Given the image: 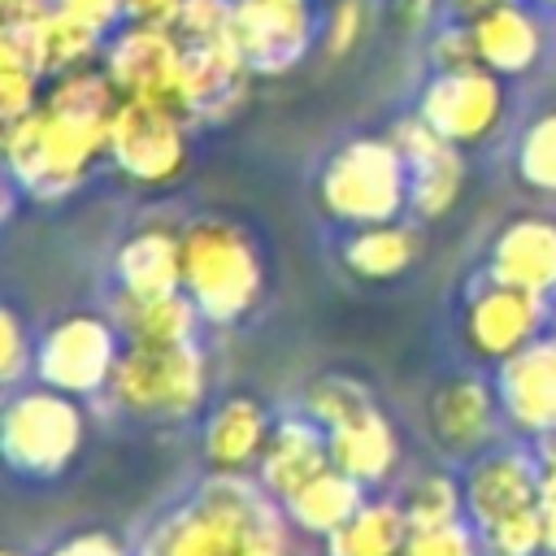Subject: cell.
Here are the masks:
<instances>
[{
    "label": "cell",
    "instance_id": "cell-1",
    "mask_svg": "<svg viewBox=\"0 0 556 556\" xmlns=\"http://www.w3.org/2000/svg\"><path fill=\"white\" fill-rule=\"evenodd\" d=\"M117 100V87L96 65L52 78L30 113L4 122L9 178L30 200H56L74 191L87 169L109 156V126Z\"/></svg>",
    "mask_w": 556,
    "mask_h": 556
},
{
    "label": "cell",
    "instance_id": "cell-2",
    "mask_svg": "<svg viewBox=\"0 0 556 556\" xmlns=\"http://www.w3.org/2000/svg\"><path fill=\"white\" fill-rule=\"evenodd\" d=\"M135 556H291V517L261 478L208 469L148 526Z\"/></svg>",
    "mask_w": 556,
    "mask_h": 556
},
{
    "label": "cell",
    "instance_id": "cell-3",
    "mask_svg": "<svg viewBox=\"0 0 556 556\" xmlns=\"http://www.w3.org/2000/svg\"><path fill=\"white\" fill-rule=\"evenodd\" d=\"M182 239V291L195 300L204 321H239L265 287L256 243L243 226L222 217H195L178 230Z\"/></svg>",
    "mask_w": 556,
    "mask_h": 556
},
{
    "label": "cell",
    "instance_id": "cell-4",
    "mask_svg": "<svg viewBox=\"0 0 556 556\" xmlns=\"http://www.w3.org/2000/svg\"><path fill=\"white\" fill-rule=\"evenodd\" d=\"M317 204L326 208V217L352 230L400 222V213L408 208V161L400 156L391 135H361L334 148L317 174Z\"/></svg>",
    "mask_w": 556,
    "mask_h": 556
},
{
    "label": "cell",
    "instance_id": "cell-5",
    "mask_svg": "<svg viewBox=\"0 0 556 556\" xmlns=\"http://www.w3.org/2000/svg\"><path fill=\"white\" fill-rule=\"evenodd\" d=\"M204 387H208V369L195 339L126 343L109 378V395L117 400V408L143 421H178L195 413L204 400Z\"/></svg>",
    "mask_w": 556,
    "mask_h": 556
},
{
    "label": "cell",
    "instance_id": "cell-6",
    "mask_svg": "<svg viewBox=\"0 0 556 556\" xmlns=\"http://www.w3.org/2000/svg\"><path fill=\"white\" fill-rule=\"evenodd\" d=\"M83 447V408L56 387L17 391L0 417V452L22 478H56Z\"/></svg>",
    "mask_w": 556,
    "mask_h": 556
},
{
    "label": "cell",
    "instance_id": "cell-7",
    "mask_svg": "<svg viewBox=\"0 0 556 556\" xmlns=\"http://www.w3.org/2000/svg\"><path fill=\"white\" fill-rule=\"evenodd\" d=\"M117 326L113 317L96 313H70L52 321L35 343V374L43 387H56L65 395H96L109 391V378L117 369Z\"/></svg>",
    "mask_w": 556,
    "mask_h": 556
},
{
    "label": "cell",
    "instance_id": "cell-8",
    "mask_svg": "<svg viewBox=\"0 0 556 556\" xmlns=\"http://www.w3.org/2000/svg\"><path fill=\"white\" fill-rule=\"evenodd\" d=\"M109 161L143 187L174 182L187 165V117L169 104L117 100L109 126Z\"/></svg>",
    "mask_w": 556,
    "mask_h": 556
},
{
    "label": "cell",
    "instance_id": "cell-9",
    "mask_svg": "<svg viewBox=\"0 0 556 556\" xmlns=\"http://www.w3.org/2000/svg\"><path fill=\"white\" fill-rule=\"evenodd\" d=\"M100 70L109 74V83L117 87L122 100L169 104L187 117V104H182V43L169 26L126 22V30L109 39Z\"/></svg>",
    "mask_w": 556,
    "mask_h": 556
},
{
    "label": "cell",
    "instance_id": "cell-10",
    "mask_svg": "<svg viewBox=\"0 0 556 556\" xmlns=\"http://www.w3.org/2000/svg\"><path fill=\"white\" fill-rule=\"evenodd\" d=\"M230 39L252 74H287L313 43V0H230Z\"/></svg>",
    "mask_w": 556,
    "mask_h": 556
},
{
    "label": "cell",
    "instance_id": "cell-11",
    "mask_svg": "<svg viewBox=\"0 0 556 556\" xmlns=\"http://www.w3.org/2000/svg\"><path fill=\"white\" fill-rule=\"evenodd\" d=\"M174 30V26H169ZM182 43V104L191 122H230L252 91V70L226 35H178Z\"/></svg>",
    "mask_w": 556,
    "mask_h": 556
},
{
    "label": "cell",
    "instance_id": "cell-12",
    "mask_svg": "<svg viewBox=\"0 0 556 556\" xmlns=\"http://www.w3.org/2000/svg\"><path fill=\"white\" fill-rule=\"evenodd\" d=\"M447 143L469 148L482 143L500 122H504V87L500 74H491L486 65H469V70H439L421 96L417 109Z\"/></svg>",
    "mask_w": 556,
    "mask_h": 556
},
{
    "label": "cell",
    "instance_id": "cell-13",
    "mask_svg": "<svg viewBox=\"0 0 556 556\" xmlns=\"http://www.w3.org/2000/svg\"><path fill=\"white\" fill-rule=\"evenodd\" d=\"M543 321H547V295L486 278V287L473 291L465 308V339L482 361H508L513 352L539 339Z\"/></svg>",
    "mask_w": 556,
    "mask_h": 556
},
{
    "label": "cell",
    "instance_id": "cell-14",
    "mask_svg": "<svg viewBox=\"0 0 556 556\" xmlns=\"http://www.w3.org/2000/svg\"><path fill=\"white\" fill-rule=\"evenodd\" d=\"M500 391L478 374L443 378L426 404V430L447 456H478L495 434Z\"/></svg>",
    "mask_w": 556,
    "mask_h": 556
},
{
    "label": "cell",
    "instance_id": "cell-15",
    "mask_svg": "<svg viewBox=\"0 0 556 556\" xmlns=\"http://www.w3.org/2000/svg\"><path fill=\"white\" fill-rule=\"evenodd\" d=\"M500 408L508 421L534 439L556 430V334H539L508 361H500L495 374Z\"/></svg>",
    "mask_w": 556,
    "mask_h": 556
},
{
    "label": "cell",
    "instance_id": "cell-16",
    "mask_svg": "<svg viewBox=\"0 0 556 556\" xmlns=\"http://www.w3.org/2000/svg\"><path fill=\"white\" fill-rule=\"evenodd\" d=\"M460 486H465V517L473 521V530H482L539 504V460L526 452L500 447L478 456Z\"/></svg>",
    "mask_w": 556,
    "mask_h": 556
},
{
    "label": "cell",
    "instance_id": "cell-17",
    "mask_svg": "<svg viewBox=\"0 0 556 556\" xmlns=\"http://www.w3.org/2000/svg\"><path fill=\"white\" fill-rule=\"evenodd\" d=\"M486 278L526 287L534 295H556V217H513L491 243Z\"/></svg>",
    "mask_w": 556,
    "mask_h": 556
},
{
    "label": "cell",
    "instance_id": "cell-18",
    "mask_svg": "<svg viewBox=\"0 0 556 556\" xmlns=\"http://www.w3.org/2000/svg\"><path fill=\"white\" fill-rule=\"evenodd\" d=\"M269 430H274V417L256 395H226L204 421L200 452L217 473H248L261 460Z\"/></svg>",
    "mask_w": 556,
    "mask_h": 556
},
{
    "label": "cell",
    "instance_id": "cell-19",
    "mask_svg": "<svg viewBox=\"0 0 556 556\" xmlns=\"http://www.w3.org/2000/svg\"><path fill=\"white\" fill-rule=\"evenodd\" d=\"M321 469H330V443L326 430L313 417H282L269 430V443L256 460V478L274 500H291L304 482H313Z\"/></svg>",
    "mask_w": 556,
    "mask_h": 556
},
{
    "label": "cell",
    "instance_id": "cell-20",
    "mask_svg": "<svg viewBox=\"0 0 556 556\" xmlns=\"http://www.w3.org/2000/svg\"><path fill=\"white\" fill-rule=\"evenodd\" d=\"M326 443H330V465L343 469L348 478H356L361 486H378L391 478V469L400 465V439H395V426L369 408L343 426H330L326 430Z\"/></svg>",
    "mask_w": 556,
    "mask_h": 556
},
{
    "label": "cell",
    "instance_id": "cell-21",
    "mask_svg": "<svg viewBox=\"0 0 556 556\" xmlns=\"http://www.w3.org/2000/svg\"><path fill=\"white\" fill-rule=\"evenodd\" d=\"M109 317L126 343H187L204 321L187 291H165V295L117 291Z\"/></svg>",
    "mask_w": 556,
    "mask_h": 556
},
{
    "label": "cell",
    "instance_id": "cell-22",
    "mask_svg": "<svg viewBox=\"0 0 556 556\" xmlns=\"http://www.w3.org/2000/svg\"><path fill=\"white\" fill-rule=\"evenodd\" d=\"M469 30H473L478 65H486L500 78L504 74H526L543 52V26L530 9H521V0L482 13L478 22H469Z\"/></svg>",
    "mask_w": 556,
    "mask_h": 556
},
{
    "label": "cell",
    "instance_id": "cell-23",
    "mask_svg": "<svg viewBox=\"0 0 556 556\" xmlns=\"http://www.w3.org/2000/svg\"><path fill=\"white\" fill-rule=\"evenodd\" d=\"M117 282L122 291H135V295L182 291V239L161 226L135 230L117 248Z\"/></svg>",
    "mask_w": 556,
    "mask_h": 556
},
{
    "label": "cell",
    "instance_id": "cell-24",
    "mask_svg": "<svg viewBox=\"0 0 556 556\" xmlns=\"http://www.w3.org/2000/svg\"><path fill=\"white\" fill-rule=\"evenodd\" d=\"M421 256V235L404 222H378V226H356L343 239V265L365 278V282H387L400 278L413 261Z\"/></svg>",
    "mask_w": 556,
    "mask_h": 556
},
{
    "label": "cell",
    "instance_id": "cell-25",
    "mask_svg": "<svg viewBox=\"0 0 556 556\" xmlns=\"http://www.w3.org/2000/svg\"><path fill=\"white\" fill-rule=\"evenodd\" d=\"M365 504V486L356 482V478H348L343 469H321L313 482H304L282 508H287V517H291V526L295 530H304V534H321V539H330L343 521H352V513Z\"/></svg>",
    "mask_w": 556,
    "mask_h": 556
},
{
    "label": "cell",
    "instance_id": "cell-26",
    "mask_svg": "<svg viewBox=\"0 0 556 556\" xmlns=\"http://www.w3.org/2000/svg\"><path fill=\"white\" fill-rule=\"evenodd\" d=\"M413 526L400 500H365L352 521L326 539V556H404Z\"/></svg>",
    "mask_w": 556,
    "mask_h": 556
},
{
    "label": "cell",
    "instance_id": "cell-27",
    "mask_svg": "<svg viewBox=\"0 0 556 556\" xmlns=\"http://www.w3.org/2000/svg\"><path fill=\"white\" fill-rule=\"evenodd\" d=\"M460 191H465V156L456 143H443L439 152H430L408 169V208L426 222L443 217L460 200Z\"/></svg>",
    "mask_w": 556,
    "mask_h": 556
},
{
    "label": "cell",
    "instance_id": "cell-28",
    "mask_svg": "<svg viewBox=\"0 0 556 556\" xmlns=\"http://www.w3.org/2000/svg\"><path fill=\"white\" fill-rule=\"evenodd\" d=\"M400 504H404V517L413 530L456 526L465 517V486H456L447 473H421L404 486Z\"/></svg>",
    "mask_w": 556,
    "mask_h": 556
},
{
    "label": "cell",
    "instance_id": "cell-29",
    "mask_svg": "<svg viewBox=\"0 0 556 556\" xmlns=\"http://www.w3.org/2000/svg\"><path fill=\"white\" fill-rule=\"evenodd\" d=\"M369 408H378L374 395L356 378H348V374H321L304 391V417H313L321 430L343 426V421H352V417H361Z\"/></svg>",
    "mask_w": 556,
    "mask_h": 556
},
{
    "label": "cell",
    "instance_id": "cell-30",
    "mask_svg": "<svg viewBox=\"0 0 556 556\" xmlns=\"http://www.w3.org/2000/svg\"><path fill=\"white\" fill-rule=\"evenodd\" d=\"M517 178L530 191L556 195V109L539 113L517 143Z\"/></svg>",
    "mask_w": 556,
    "mask_h": 556
},
{
    "label": "cell",
    "instance_id": "cell-31",
    "mask_svg": "<svg viewBox=\"0 0 556 556\" xmlns=\"http://www.w3.org/2000/svg\"><path fill=\"white\" fill-rule=\"evenodd\" d=\"M482 539V552L486 556H539L547 552V534H543V508H521L495 526H482L478 530Z\"/></svg>",
    "mask_w": 556,
    "mask_h": 556
},
{
    "label": "cell",
    "instance_id": "cell-32",
    "mask_svg": "<svg viewBox=\"0 0 556 556\" xmlns=\"http://www.w3.org/2000/svg\"><path fill=\"white\" fill-rule=\"evenodd\" d=\"M482 539L473 526H439V530H413L404 543V556H478Z\"/></svg>",
    "mask_w": 556,
    "mask_h": 556
},
{
    "label": "cell",
    "instance_id": "cell-33",
    "mask_svg": "<svg viewBox=\"0 0 556 556\" xmlns=\"http://www.w3.org/2000/svg\"><path fill=\"white\" fill-rule=\"evenodd\" d=\"M39 83H43V78H39L35 70H26L22 61L0 56V117L13 122V117H22V113H30V109L39 104V96H43Z\"/></svg>",
    "mask_w": 556,
    "mask_h": 556
},
{
    "label": "cell",
    "instance_id": "cell-34",
    "mask_svg": "<svg viewBox=\"0 0 556 556\" xmlns=\"http://www.w3.org/2000/svg\"><path fill=\"white\" fill-rule=\"evenodd\" d=\"M35 369V343L26 339V326L17 321L13 308L0 313V382L17 387Z\"/></svg>",
    "mask_w": 556,
    "mask_h": 556
},
{
    "label": "cell",
    "instance_id": "cell-35",
    "mask_svg": "<svg viewBox=\"0 0 556 556\" xmlns=\"http://www.w3.org/2000/svg\"><path fill=\"white\" fill-rule=\"evenodd\" d=\"M365 0H334L330 9V22H326V56H348L365 30Z\"/></svg>",
    "mask_w": 556,
    "mask_h": 556
},
{
    "label": "cell",
    "instance_id": "cell-36",
    "mask_svg": "<svg viewBox=\"0 0 556 556\" xmlns=\"http://www.w3.org/2000/svg\"><path fill=\"white\" fill-rule=\"evenodd\" d=\"M430 56H434L439 70H469V65H478V48H473L469 22H447V26L434 35Z\"/></svg>",
    "mask_w": 556,
    "mask_h": 556
},
{
    "label": "cell",
    "instance_id": "cell-37",
    "mask_svg": "<svg viewBox=\"0 0 556 556\" xmlns=\"http://www.w3.org/2000/svg\"><path fill=\"white\" fill-rule=\"evenodd\" d=\"M56 9L87 22L100 35H109L117 22H126V0H56Z\"/></svg>",
    "mask_w": 556,
    "mask_h": 556
},
{
    "label": "cell",
    "instance_id": "cell-38",
    "mask_svg": "<svg viewBox=\"0 0 556 556\" xmlns=\"http://www.w3.org/2000/svg\"><path fill=\"white\" fill-rule=\"evenodd\" d=\"M48 556H130L109 530H83V534H70L65 543H56Z\"/></svg>",
    "mask_w": 556,
    "mask_h": 556
},
{
    "label": "cell",
    "instance_id": "cell-39",
    "mask_svg": "<svg viewBox=\"0 0 556 556\" xmlns=\"http://www.w3.org/2000/svg\"><path fill=\"white\" fill-rule=\"evenodd\" d=\"M187 0H126V22L135 26H174Z\"/></svg>",
    "mask_w": 556,
    "mask_h": 556
},
{
    "label": "cell",
    "instance_id": "cell-40",
    "mask_svg": "<svg viewBox=\"0 0 556 556\" xmlns=\"http://www.w3.org/2000/svg\"><path fill=\"white\" fill-rule=\"evenodd\" d=\"M439 4L443 0H391V17L404 30H421V26H430V17H434Z\"/></svg>",
    "mask_w": 556,
    "mask_h": 556
},
{
    "label": "cell",
    "instance_id": "cell-41",
    "mask_svg": "<svg viewBox=\"0 0 556 556\" xmlns=\"http://www.w3.org/2000/svg\"><path fill=\"white\" fill-rule=\"evenodd\" d=\"M504 4H517V0H443V13H447L452 22H478L482 13L504 9Z\"/></svg>",
    "mask_w": 556,
    "mask_h": 556
},
{
    "label": "cell",
    "instance_id": "cell-42",
    "mask_svg": "<svg viewBox=\"0 0 556 556\" xmlns=\"http://www.w3.org/2000/svg\"><path fill=\"white\" fill-rule=\"evenodd\" d=\"M539 447H543V452H556V430H552V434H543V439H539Z\"/></svg>",
    "mask_w": 556,
    "mask_h": 556
},
{
    "label": "cell",
    "instance_id": "cell-43",
    "mask_svg": "<svg viewBox=\"0 0 556 556\" xmlns=\"http://www.w3.org/2000/svg\"><path fill=\"white\" fill-rule=\"evenodd\" d=\"M539 4H547V9H556V0H539Z\"/></svg>",
    "mask_w": 556,
    "mask_h": 556
},
{
    "label": "cell",
    "instance_id": "cell-44",
    "mask_svg": "<svg viewBox=\"0 0 556 556\" xmlns=\"http://www.w3.org/2000/svg\"><path fill=\"white\" fill-rule=\"evenodd\" d=\"M4 556H17V552H4Z\"/></svg>",
    "mask_w": 556,
    "mask_h": 556
},
{
    "label": "cell",
    "instance_id": "cell-45",
    "mask_svg": "<svg viewBox=\"0 0 556 556\" xmlns=\"http://www.w3.org/2000/svg\"><path fill=\"white\" fill-rule=\"evenodd\" d=\"M0 4H4V0H0Z\"/></svg>",
    "mask_w": 556,
    "mask_h": 556
}]
</instances>
